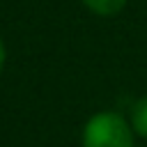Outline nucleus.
Listing matches in <instances>:
<instances>
[{"instance_id": "obj_1", "label": "nucleus", "mask_w": 147, "mask_h": 147, "mask_svg": "<svg viewBox=\"0 0 147 147\" xmlns=\"http://www.w3.org/2000/svg\"><path fill=\"white\" fill-rule=\"evenodd\" d=\"M80 147H136V133L122 113L96 110L83 124Z\"/></svg>"}, {"instance_id": "obj_2", "label": "nucleus", "mask_w": 147, "mask_h": 147, "mask_svg": "<svg viewBox=\"0 0 147 147\" xmlns=\"http://www.w3.org/2000/svg\"><path fill=\"white\" fill-rule=\"evenodd\" d=\"M126 119H129L136 138H147V94L131 103Z\"/></svg>"}, {"instance_id": "obj_3", "label": "nucleus", "mask_w": 147, "mask_h": 147, "mask_svg": "<svg viewBox=\"0 0 147 147\" xmlns=\"http://www.w3.org/2000/svg\"><path fill=\"white\" fill-rule=\"evenodd\" d=\"M83 7L87 11H92L94 16H101V18H110V16H117L119 11H124L126 2L129 0H80Z\"/></svg>"}, {"instance_id": "obj_4", "label": "nucleus", "mask_w": 147, "mask_h": 147, "mask_svg": "<svg viewBox=\"0 0 147 147\" xmlns=\"http://www.w3.org/2000/svg\"><path fill=\"white\" fill-rule=\"evenodd\" d=\"M5 64H7V44H5V39L0 37V74L5 71Z\"/></svg>"}]
</instances>
